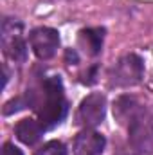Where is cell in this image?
<instances>
[{
    "label": "cell",
    "instance_id": "277c9868",
    "mask_svg": "<svg viewBox=\"0 0 153 155\" xmlns=\"http://www.w3.org/2000/svg\"><path fill=\"white\" fill-rule=\"evenodd\" d=\"M128 135L132 146L141 153L153 152V123L148 117L146 108H142L137 116L128 123Z\"/></svg>",
    "mask_w": 153,
    "mask_h": 155
},
{
    "label": "cell",
    "instance_id": "7c38bea8",
    "mask_svg": "<svg viewBox=\"0 0 153 155\" xmlns=\"http://www.w3.org/2000/svg\"><path fill=\"white\" fill-rule=\"evenodd\" d=\"M2 155H24L18 146H15L13 143H4L2 146Z\"/></svg>",
    "mask_w": 153,
    "mask_h": 155
},
{
    "label": "cell",
    "instance_id": "5b68a950",
    "mask_svg": "<svg viewBox=\"0 0 153 155\" xmlns=\"http://www.w3.org/2000/svg\"><path fill=\"white\" fill-rule=\"evenodd\" d=\"M29 45L38 60H50L60 47V35L52 27H36L29 35Z\"/></svg>",
    "mask_w": 153,
    "mask_h": 155
},
{
    "label": "cell",
    "instance_id": "6da1fadb",
    "mask_svg": "<svg viewBox=\"0 0 153 155\" xmlns=\"http://www.w3.org/2000/svg\"><path fill=\"white\" fill-rule=\"evenodd\" d=\"M34 108L38 110L40 121L45 128H52L65 119L69 105L65 99V90L60 76H49L43 79L41 96L36 97Z\"/></svg>",
    "mask_w": 153,
    "mask_h": 155
},
{
    "label": "cell",
    "instance_id": "8992f818",
    "mask_svg": "<svg viewBox=\"0 0 153 155\" xmlns=\"http://www.w3.org/2000/svg\"><path fill=\"white\" fill-rule=\"evenodd\" d=\"M106 116V97L99 92L86 96L79 105V119L86 128H96Z\"/></svg>",
    "mask_w": 153,
    "mask_h": 155
},
{
    "label": "cell",
    "instance_id": "4fadbf2b",
    "mask_svg": "<svg viewBox=\"0 0 153 155\" xmlns=\"http://www.w3.org/2000/svg\"><path fill=\"white\" fill-rule=\"evenodd\" d=\"M65 61L69 63V65H76L79 63V56H77V52L74 49H67V52H65Z\"/></svg>",
    "mask_w": 153,
    "mask_h": 155
},
{
    "label": "cell",
    "instance_id": "52a82bcc",
    "mask_svg": "<svg viewBox=\"0 0 153 155\" xmlns=\"http://www.w3.org/2000/svg\"><path fill=\"white\" fill-rule=\"evenodd\" d=\"M106 139L94 128H85L74 139V155H103Z\"/></svg>",
    "mask_w": 153,
    "mask_h": 155
},
{
    "label": "cell",
    "instance_id": "9c48e42d",
    "mask_svg": "<svg viewBox=\"0 0 153 155\" xmlns=\"http://www.w3.org/2000/svg\"><path fill=\"white\" fill-rule=\"evenodd\" d=\"M142 108L144 107H141L135 97H132V96H121L114 103V117L121 124H124V123L128 124Z\"/></svg>",
    "mask_w": 153,
    "mask_h": 155
},
{
    "label": "cell",
    "instance_id": "ba28073f",
    "mask_svg": "<svg viewBox=\"0 0 153 155\" xmlns=\"http://www.w3.org/2000/svg\"><path fill=\"white\" fill-rule=\"evenodd\" d=\"M45 130H47V128L41 124V121L31 119V117L18 121V124L15 126V134H16L18 141H22V143L27 144V146L36 144L40 139H41V135H43Z\"/></svg>",
    "mask_w": 153,
    "mask_h": 155
},
{
    "label": "cell",
    "instance_id": "8fae6325",
    "mask_svg": "<svg viewBox=\"0 0 153 155\" xmlns=\"http://www.w3.org/2000/svg\"><path fill=\"white\" fill-rule=\"evenodd\" d=\"M34 155H67V148L61 141H49L40 150H36Z\"/></svg>",
    "mask_w": 153,
    "mask_h": 155
},
{
    "label": "cell",
    "instance_id": "3957f363",
    "mask_svg": "<svg viewBox=\"0 0 153 155\" xmlns=\"http://www.w3.org/2000/svg\"><path fill=\"white\" fill-rule=\"evenodd\" d=\"M144 78V61L137 54H126L114 65L110 72L112 87H133L139 85Z\"/></svg>",
    "mask_w": 153,
    "mask_h": 155
},
{
    "label": "cell",
    "instance_id": "5bb4252c",
    "mask_svg": "<svg viewBox=\"0 0 153 155\" xmlns=\"http://www.w3.org/2000/svg\"><path fill=\"white\" fill-rule=\"evenodd\" d=\"M151 123H153V119H151Z\"/></svg>",
    "mask_w": 153,
    "mask_h": 155
},
{
    "label": "cell",
    "instance_id": "7a4b0ae2",
    "mask_svg": "<svg viewBox=\"0 0 153 155\" xmlns=\"http://www.w3.org/2000/svg\"><path fill=\"white\" fill-rule=\"evenodd\" d=\"M2 49L4 54L15 63H24L27 60V43L24 40V25L16 18H5L2 22Z\"/></svg>",
    "mask_w": 153,
    "mask_h": 155
},
{
    "label": "cell",
    "instance_id": "30bf717a",
    "mask_svg": "<svg viewBox=\"0 0 153 155\" xmlns=\"http://www.w3.org/2000/svg\"><path fill=\"white\" fill-rule=\"evenodd\" d=\"M103 41H105V29L103 27H90V29L79 31V45L90 56H97L103 51Z\"/></svg>",
    "mask_w": 153,
    "mask_h": 155
}]
</instances>
